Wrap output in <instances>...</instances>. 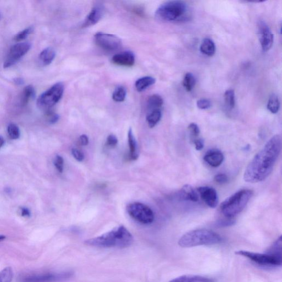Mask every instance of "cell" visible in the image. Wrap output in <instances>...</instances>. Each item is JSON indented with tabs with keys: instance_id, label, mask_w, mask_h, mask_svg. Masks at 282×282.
<instances>
[{
	"instance_id": "9c48e42d",
	"label": "cell",
	"mask_w": 282,
	"mask_h": 282,
	"mask_svg": "<svg viewBox=\"0 0 282 282\" xmlns=\"http://www.w3.org/2000/svg\"><path fill=\"white\" fill-rule=\"evenodd\" d=\"M73 275L72 272L32 274L23 277L21 282H60L69 280Z\"/></svg>"
},
{
	"instance_id": "83f0119b",
	"label": "cell",
	"mask_w": 282,
	"mask_h": 282,
	"mask_svg": "<svg viewBox=\"0 0 282 282\" xmlns=\"http://www.w3.org/2000/svg\"><path fill=\"white\" fill-rule=\"evenodd\" d=\"M196 84V79L191 73H187L183 79V86L188 92H191Z\"/></svg>"
},
{
	"instance_id": "f6af8a7d",
	"label": "cell",
	"mask_w": 282,
	"mask_h": 282,
	"mask_svg": "<svg viewBox=\"0 0 282 282\" xmlns=\"http://www.w3.org/2000/svg\"><path fill=\"white\" fill-rule=\"evenodd\" d=\"M14 80L15 83L17 84V85H22V84H23L24 83H25V81H24L23 79L21 78H15Z\"/></svg>"
},
{
	"instance_id": "e0dca14e",
	"label": "cell",
	"mask_w": 282,
	"mask_h": 282,
	"mask_svg": "<svg viewBox=\"0 0 282 282\" xmlns=\"http://www.w3.org/2000/svg\"><path fill=\"white\" fill-rule=\"evenodd\" d=\"M179 196L181 199L185 201H191L196 203L199 201L198 193L190 185H185L181 188L179 192Z\"/></svg>"
},
{
	"instance_id": "8d00e7d4",
	"label": "cell",
	"mask_w": 282,
	"mask_h": 282,
	"mask_svg": "<svg viewBox=\"0 0 282 282\" xmlns=\"http://www.w3.org/2000/svg\"><path fill=\"white\" fill-rule=\"evenodd\" d=\"M54 163L56 168L57 169V170L60 172H63V170L64 164V161L63 157L59 155L56 156L54 161Z\"/></svg>"
},
{
	"instance_id": "4fadbf2b",
	"label": "cell",
	"mask_w": 282,
	"mask_h": 282,
	"mask_svg": "<svg viewBox=\"0 0 282 282\" xmlns=\"http://www.w3.org/2000/svg\"><path fill=\"white\" fill-rule=\"evenodd\" d=\"M201 199L208 207L215 208L219 203L218 194L214 188L209 187H201L197 188Z\"/></svg>"
},
{
	"instance_id": "c3c4849f",
	"label": "cell",
	"mask_w": 282,
	"mask_h": 282,
	"mask_svg": "<svg viewBox=\"0 0 282 282\" xmlns=\"http://www.w3.org/2000/svg\"><path fill=\"white\" fill-rule=\"evenodd\" d=\"M1 18H2V15L1 13H0V20L1 19Z\"/></svg>"
},
{
	"instance_id": "7dc6e473",
	"label": "cell",
	"mask_w": 282,
	"mask_h": 282,
	"mask_svg": "<svg viewBox=\"0 0 282 282\" xmlns=\"http://www.w3.org/2000/svg\"><path fill=\"white\" fill-rule=\"evenodd\" d=\"M6 239V236L4 235H0V241H2Z\"/></svg>"
},
{
	"instance_id": "836d02e7",
	"label": "cell",
	"mask_w": 282,
	"mask_h": 282,
	"mask_svg": "<svg viewBox=\"0 0 282 282\" xmlns=\"http://www.w3.org/2000/svg\"><path fill=\"white\" fill-rule=\"evenodd\" d=\"M235 223V220L233 219H222L217 221L216 223V227H230Z\"/></svg>"
},
{
	"instance_id": "8992f818",
	"label": "cell",
	"mask_w": 282,
	"mask_h": 282,
	"mask_svg": "<svg viewBox=\"0 0 282 282\" xmlns=\"http://www.w3.org/2000/svg\"><path fill=\"white\" fill-rule=\"evenodd\" d=\"M64 85L62 82L56 83L39 96L37 106L40 110H50L62 99L63 94Z\"/></svg>"
},
{
	"instance_id": "2e32d148",
	"label": "cell",
	"mask_w": 282,
	"mask_h": 282,
	"mask_svg": "<svg viewBox=\"0 0 282 282\" xmlns=\"http://www.w3.org/2000/svg\"><path fill=\"white\" fill-rule=\"evenodd\" d=\"M204 160L212 167H219L223 162L224 157L222 152L212 150L207 152L204 156Z\"/></svg>"
},
{
	"instance_id": "bcb514c9",
	"label": "cell",
	"mask_w": 282,
	"mask_h": 282,
	"mask_svg": "<svg viewBox=\"0 0 282 282\" xmlns=\"http://www.w3.org/2000/svg\"><path fill=\"white\" fill-rule=\"evenodd\" d=\"M4 143H5V140H4L2 136H0V148L3 146Z\"/></svg>"
},
{
	"instance_id": "7402d4cb",
	"label": "cell",
	"mask_w": 282,
	"mask_h": 282,
	"mask_svg": "<svg viewBox=\"0 0 282 282\" xmlns=\"http://www.w3.org/2000/svg\"><path fill=\"white\" fill-rule=\"evenodd\" d=\"M200 51L204 55L212 56L216 52V46L213 40L209 38L204 39L200 47Z\"/></svg>"
},
{
	"instance_id": "277c9868",
	"label": "cell",
	"mask_w": 282,
	"mask_h": 282,
	"mask_svg": "<svg viewBox=\"0 0 282 282\" xmlns=\"http://www.w3.org/2000/svg\"><path fill=\"white\" fill-rule=\"evenodd\" d=\"M190 9L181 1H171L161 5L156 13V17L165 22L187 21L190 17Z\"/></svg>"
},
{
	"instance_id": "603a6c76",
	"label": "cell",
	"mask_w": 282,
	"mask_h": 282,
	"mask_svg": "<svg viewBox=\"0 0 282 282\" xmlns=\"http://www.w3.org/2000/svg\"><path fill=\"white\" fill-rule=\"evenodd\" d=\"M162 116V111L160 110L149 111L146 118L149 127H154L160 122Z\"/></svg>"
},
{
	"instance_id": "7a4b0ae2",
	"label": "cell",
	"mask_w": 282,
	"mask_h": 282,
	"mask_svg": "<svg viewBox=\"0 0 282 282\" xmlns=\"http://www.w3.org/2000/svg\"><path fill=\"white\" fill-rule=\"evenodd\" d=\"M134 242V237L127 229L120 225L103 235L85 241L90 247L99 248H126Z\"/></svg>"
},
{
	"instance_id": "74e56055",
	"label": "cell",
	"mask_w": 282,
	"mask_h": 282,
	"mask_svg": "<svg viewBox=\"0 0 282 282\" xmlns=\"http://www.w3.org/2000/svg\"><path fill=\"white\" fill-rule=\"evenodd\" d=\"M47 118L48 122L50 124H55L58 122L59 119V116L53 112L48 110L47 112Z\"/></svg>"
},
{
	"instance_id": "60d3db41",
	"label": "cell",
	"mask_w": 282,
	"mask_h": 282,
	"mask_svg": "<svg viewBox=\"0 0 282 282\" xmlns=\"http://www.w3.org/2000/svg\"><path fill=\"white\" fill-rule=\"evenodd\" d=\"M71 152L72 156L79 162H82L84 160V156L83 153L78 150V149L73 148Z\"/></svg>"
},
{
	"instance_id": "30bf717a",
	"label": "cell",
	"mask_w": 282,
	"mask_h": 282,
	"mask_svg": "<svg viewBox=\"0 0 282 282\" xmlns=\"http://www.w3.org/2000/svg\"><path fill=\"white\" fill-rule=\"evenodd\" d=\"M95 42L99 47L107 51L118 50L122 45V40L115 35L98 33L94 35Z\"/></svg>"
},
{
	"instance_id": "52a82bcc",
	"label": "cell",
	"mask_w": 282,
	"mask_h": 282,
	"mask_svg": "<svg viewBox=\"0 0 282 282\" xmlns=\"http://www.w3.org/2000/svg\"><path fill=\"white\" fill-rule=\"evenodd\" d=\"M237 255L243 256L257 265L266 267L281 266L282 257L269 254L260 253L249 251H239L235 252Z\"/></svg>"
},
{
	"instance_id": "44dd1931",
	"label": "cell",
	"mask_w": 282,
	"mask_h": 282,
	"mask_svg": "<svg viewBox=\"0 0 282 282\" xmlns=\"http://www.w3.org/2000/svg\"><path fill=\"white\" fill-rule=\"evenodd\" d=\"M163 104L162 96L158 94H154L148 98L147 106L149 111L160 110Z\"/></svg>"
},
{
	"instance_id": "8fae6325",
	"label": "cell",
	"mask_w": 282,
	"mask_h": 282,
	"mask_svg": "<svg viewBox=\"0 0 282 282\" xmlns=\"http://www.w3.org/2000/svg\"><path fill=\"white\" fill-rule=\"evenodd\" d=\"M31 47V44L28 42L17 44L12 47L4 63L3 67L6 68L14 65L30 51Z\"/></svg>"
},
{
	"instance_id": "cb8c5ba5",
	"label": "cell",
	"mask_w": 282,
	"mask_h": 282,
	"mask_svg": "<svg viewBox=\"0 0 282 282\" xmlns=\"http://www.w3.org/2000/svg\"><path fill=\"white\" fill-rule=\"evenodd\" d=\"M35 95V91L33 86L29 85L26 86L22 92L21 99V104L22 106H25L31 99H33Z\"/></svg>"
},
{
	"instance_id": "9a60e30c",
	"label": "cell",
	"mask_w": 282,
	"mask_h": 282,
	"mask_svg": "<svg viewBox=\"0 0 282 282\" xmlns=\"http://www.w3.org/2000/svg\"><path fill=\"white\" fill-rule=\"evenodd\" d=\"M104 8L101 4H96L87 16L86 21L83 23L84 27H87L95 25L103 17Z\"/></svg>"
},
{
	"instance_id": "4dcf8cb0",
	"label": "cell",
	"mask_w": 282,
	"mask_h": 282,
	"mask_svg": "<svg viewBox=\"0 0 282 282\" xmlns=\"http://www.w3.org/2000/svg\"><path fill=\"white\" fill-rule=\"evenodd\" d=\"M282 242V236H281L279 238H278L275 242L273 244L267 253H269V254L281 257Z\"/></svg>"
},
{
	"instance_id": "f1b7e54d",
	"label": "cell",
	"mask_w": 282,
	"mask_h": 282,
	"mask_svg": "<svg viewBox=\"0 0 282 282\" xmlns=\"http://www.w3.org/2000/svg\"><path fill=\"white\" fill-rule=\"evenodd\" d=\"M14 278L13 268L8 267L0 272V282H11Z\"/></svg>"
},
{
	"instance_id": "ee69618b",
	"label": "cell",
	"mask_w": 282,
	"mask_h": 282,
	"mask_svg": "<svg viewBox=\"0 0 282 282\" xmlns=\"http://www.w3.org/2000/svg\"><path fill=\"white\" fill-rule=\"evenodd\" d=\"M21 215L23 217H30L31 216V213L29 209L26 208H22L21 209Z\"/></svg>"
},
{
	"instance_id": "f546056e",
	"label": "cell",
	"mask_w": 282,
	"mask_h": 282,
	"mask_svg": "<svg viewBox=\"0 0 282 282\" xmlns=\"http://www.w3.org/2000/svg\"><path fill=\"white\" fill-rule=\"evenodd\" d=\"M225 102L229 108L233 109L235 106V93L232 90H228L225 92Z\"/></svg>"
},
{
	"instance_id": "d6986e66",
	"label": "cell",
	"mask_w": 282,
	"mask_h": 282,
	"mask_svg": "<svg viewBox=\"0 0 282 282\" xmlns=\"http://www.w3.org/2000/svg\"><path fill=\"white\" fill-rule=\"evenodd\" d=\"M128 142L130 149V158L133 160L138 159L139 157L138 144L131 128H130L128 132Z\"/></svg>"
},
{
	"instance_id": "5b68a950",
	"label": "cell",
	"mask_w": 282,
	"mask_h": 282,
	"mask_svg": "<svg viewBox=\"0 0 282 282\" xmlns=\"http://www.w3.org/2000/svg\"><path fill=\"white\" fill-rule=\"evenodd\" d=\"M252 195L253 191L249 189L236 192L221 203V213L226 218H235L244 210Z\"/></svg>"
},
{
	"instance_id": "d590c367",
	"label": "cell",
	"mask_w": 282,
	"mask_h": 282,
	"mask_svg": "<svg viewBox=\"0 0 282 282\" xmlns=\"http://www.w3.org/2000/svg\"><path fill=\"white\" fill-rule=\"evenodd\" d=\"M197 106L201 110H206L211 107V103L208 99H201L197 102Z\"/></svg>"
},
{
	"instance_id": "b9f144b4",
	"label": "cell",
	"mask_w": 282,
	"mask_h": 282,
	"mask_svg": "<svg viewBox=\"0 0 282 282\" xmlns=\"http://www.w3.org/2000/svg\"><path fill=\"white\" fill-rule=\"evenodd\" d=\"M197 151H201L204 147V141L201 139H196L193 140Z\"/></svg>"
},
{
	"instance_id": "ba28073f",
	"label": "cell",
	"mask_w": 282,
	"mask_h": 282,
	"mask_svg": "<svg viewBox=\"0 0 282 282\" xmlns=\"http://www.w3.org/2000/svg\"><path fill=\"white\" fill-rule=\"evenodd\" d=\"M128 215L138 222L143 224H150L155 220V215L152 209L146 204L134 203L127 205L126 207Z\"/></svg>"
},
{
	"instance_id": "d6a6232c",
	"label": "cell",
	"mask_w": 282,
	"mask_h": 282,
	"mask_svg": "<svg viewBox=\"0 0 282 282\" xmlns=\"http://www.w3.org/2000/svg\"><path fill=\"white\" fill-rule=\"evenodd\" d=\"M33 31L34 28L33 27H28L16 35L14 39L16 41H22V40L26 39L30 34L33 33Z\"/></svg>"
},
{
	"instance_id": "ab89813d",
	"label": "cell",
	"mask_w": 282,
	"mask_h": 282,
	"mask_svg": "<svg viewBox=\"0 0 282 282\" xmlns=\"http://www.w3.org/2000/svg\"><path fill=\"white\" fill-rule=\"evenodd\" d=\"M118 143V139L114 135H110L107 139V144L111 147H115Z\"/></svg>"
},
{
	"instance_id": "1f68e13d",
	"label": "cell",
	"mask_w": 282,
	"mask_h": 282,
	"mask_svg": "<svg viewBox=\"0 0 282 282\" xmlns=\"http://www.w3.org/2000/svg\"><path fill=\"white\" fill-rule=\"evenodd\" d=\"M7 132L12 140H17L20 137L19 127L15 124H10L7 127Z\"/></svg>"
},
{
	"instance_id": "6da1fadb",
	"label": "cell",
	"mask_w": 282,
	"mask_h": 282,
	"mask_svg": "<svg viewBox=\"0 0 282 282\" xmlns=\"http://www.w3.org/2000/svg\"><path fill=\"white\" fill-rule=\"evenodd\" d=\"M282 138L276 135L267 141L245 169L244 179L249 183L262 182L271 174L280 156Z\"/></svg>"
},
{
	"instance_id": "3957f363",
	"label": "cell",
	"mask_w": 282,
	"mask_h": 282,
	"mask_svg": "<svg viewBox=\"0 0 282 282\" xmlns=\"http://www.w3.org/2000/svg\"><path fill=\"white\" fill-rule=\"evenodd\" d=\"M222 241V237L218 233L209 229H199L185 233L180 237L178 244L181 248H188L217 245Z\"/></svg>"
},
{
	"instance_id": "5bb4252c",
	"label": "cell",
	"mask_w": 282,
	"mask_h": 282,
	"mask_svg": "<svg viewBox=\"0 0 282 282\" xmlns=\"http://www.w3.org/2000/svg\"><path fill=\"white\" fill-rule=\"evenodd\" d=\"M111 61L116 65L124 67H131L135 63V56L131 51H124L115 55Z\"/></svg>"
},
{
	"instance_id": "d4e9b609",
	"label": "cell",
	"mask_w": 282,
	"mask_h": 282,
	"mask_svg": "<svg viewBox=\"0 0 282 282\" xmlns=\"http://www.w3.org/2000/svg\"><path fill=\"white\" fill-rule=\"evenodd\" d=\"M204 276L198 275H184L175 278L169 282H204Z\"/></svg>"
},
{
	"instance_id": "4316f807",
	"label": "cell",
	"mask_w": 282,
	"mask_h": 282,
	"mask_svg": "<svg viewBox=\"0 0 282 282\" xmlns=\"http://www.w3.org/2000/svg\"><path fill=\"white\" fill-rule=\"evenodd\" d=\"M126 94L125 88L120 86L115 88L113 94H112V97L116 102H123L125 100Z\"/></svg>"
},
{
	"instance_id": "e575fe53",
	"label": "cell",
	"mask_w": 282,
	"mask_h": 282,
	"mask_svg": "<svg viewBox=\"0 0 282 282\" xmlns=\"http://www.w3.org/2000/svg\"><path fill=\"white\" fill-rule=\"evenodd\" d=\"M189 131L190 132V134L192 137L193 140H195L200 135V128L197 124L195 123H191L189 125L188 127Z\"/></svg>"
},
{
	"instance_id": "7bdbcfd3",
	"label": "cell",
	"mask_w": 282,
	"mask_h": 282,
	"mask_svg": "<svg viewBox=\"0 0 282 282\" xmlns=\"http://www.w3.org/2000/svg\"><path fill=\"white\" fill-rule=\"evenodd\" d=\"M79 140L80 144L83 145V146H87L88 143H89V140H88V138L86 135L80 136Z\"/></svg>"
},
{
	"instance_id": "ac0fdd59",
	"label": "cell",
	"mask_w": 282,
	"mask_h": 282,
	"mask_svg": "<svg viewBox=\"0 0 282 282\" xmlns=\"http://www.w3.org/2000/svg\"><path fill=\"white\" fill-rule=\"evenodd\" d=\"M56 56V51L53 48L49 47L44 49L40 52L39 58L43 65L47 66L54 61Z\"/></svg>"
},
{
	"instance_id": "f35d334b",
	"label": "cell",
	"mask_w": 282,
	"mask_h": 282,
	"mask_svg": "<svg viewBox=\"0 0 282 282\" xmlns=\"http://www.w3.org/2000/svg\"><path fill=\"white\" fill-rule=\"evenodd\" d=\"M215 181L219 184H224L228 181V178L227 175L224 174H219L215 176Z\"/></svg>"
},
{
	"instance_id": "484cf974",
	"label": "cell",
	"mask_w": 282,
	"mask_h": 282,
	"mask_svg": "<svg viewBox=\"0 0 282 282\" xmlns=\"http://www.w3.org/2000/svg\"><path fill=\"white\" fill-rule=\"evenodd\" d=\"M280 102L279 97L276 94L270 96L267 104L268 110L272 114H276L279 111Z\"/></svg>"
},
{
	"instance_id": "ffe728a7",
	"label": "cell",
	"mask_w": 282,
	"mask_h": 282,
	"mask_svg": "<svg viewBox=\"0 0 282 282\" xmlns=\"http://www.w3.org/2000/svg\"><path fill=\"white\" fill-rule=\"evenodd\" d=\"M156 80L151 76H145L136 80L135 87L139 92H143L147 89L156 83Z\"/></svg>"
},
{
	"instance_id": "7c38bea8",
	"label": "cell",
	"mask_w": 282,
	"mask_h": 282,
	"mask_svg": "<svg viewBox=\"0 0 282 282\" xmlns=\"http://www.w3.org/2000/svg\"><path fill=\"white\" fill-rule=\"evenodd\" d=\"M258 34L262 49L265 52L268 51L273 44V34L269 27L264 21H260L258 24Z\"/></svg>"
}]
</instances>
